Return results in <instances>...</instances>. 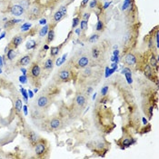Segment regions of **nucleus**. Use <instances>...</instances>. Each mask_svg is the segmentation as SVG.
<instances>
[{
    "label": "nucleus",
    "mask_w": 159,
    "mask_h": 159,
    "mask_svg": "<svg viewBox=\"0 0 159 159\" xmlns=\"http://www.w3.org/2000/svg\"><path fill=\"white\" fill-rule=\"evenodd\" d=\"M73 1H74V0H73Z\"/></svg>",
    "instance_id": "obj_54"
},
{
    "label": "nucleus",
    "mask_w": 159,
    "mask_h": 159,
    "mask_svg": "<svg viewBox=\"0 0 159 159\" xmlns=\"http://www.w3.org/2000/svg\"><path fill=\"white\" fill-rule=\"evenodd\" d=\"M103 28H104V24H103L102 21H98L97 24H96V26H95V29L97 30V31H102Z\"/></svg>",
    "instance_id": "obj_32"
},
{
    "label": "nucleus",
    "mask_w": 159,
    "mask_h": 159,
    "mask_svg": "<svg viewBox=\"0 0 159 159\" xmlns=\"http://www.w3.org/2000/svg\"><path fill=\"white\" fill-rule=\"evenodd\" d=\"M19 22H21V20H19V19H12V20L8 21L5 24V28H10L15 24H17Z\"/></svg>",
    "instance_id": "obj_20"
},
{
    "label": "nucleus",
    "mask_w": 159,
    "mask_h": 159,
    "mask_svg": "<svg viewBox=\"0 0 159 159\" xmlns=\"http://www.w3.org/2000/svg\"><path fill=\"white\" fill-rule=\"evenodd\" d=\"M143 121H144V123H145V125H146V120L145 118H143Z\"/></svg>",
    "instance_id": "obj_51"
},
{
    "label": "nucleus",
    "mask_w": 159,
    "mask_h": 159,
    "mask_svg": "<svg viewBox=\"0 0 159 159\" xmlns=\"http://www.w3.org/2000/svg\"><path fill=\"white\" fill-rule=\"evenodd\" d=\"M100 54H101V51L98 47H94L92 49V57L94 59H98L100 57Z\"/></svg>",
    "instance_id": "obj_18"
},
{
    "label": "nucleus",
    "mask_w": 159,
    "mask_h": 159,
    "mask_svg": "<svg viewBox=\"0 0 159 159\" xmlns=\"http://www.w3.org/2000/svg\"><path fill=\"white\" fill-rule=\"evenodd\" d=\"M80 22V18L79 17H75L73 19V24H72V27H76Z\"/></svg>",
    "instance_id": "obj_33"
},
{
    "label": "nucleus",
    "mask_w": 159,
    "mask_h": 159,
    "mask_svg": "<svg viewBox=\"0 0 159 159\" xmlns=\"http://www.w3.org/2000/svg\"><path fill=\"white\" fill-rule=\"evenodd\" d=\"M60 52V46L58 47V46H53V47H51L50 49V55H51V57H57V55L59 54Z\"/></svg>",
    "instance_id": "obj_21"
},
{
    "label": "nucleus",
    "mask_w": 159,
    "mask_h": 159,
    "mask_svg": "<svg viewBox=\"0 0 159 159\" xmlns=\"http://www.w3.org/2000/svg\"><path fill=\"white\" fill-rule=\"evenodd\" d=\"M41 16V7L39 6L34 5L32 7L30 8L28 12V18L30 19H37Z\"/></svg>",
    "instance_id": "obj_4"
},
{
    "label": "nucleus",
    "mask_w": 159,
    "mask_h": 159,
    "mask_svg": "<svg viewBox=\"0 0 159 159\" xmlns=\"http://www.w3.org/2000/svg\"><path fill=\"white\" fill-rule=\"evenodd\" d=\"M46 147H47V145L45 143V141L39 140V141H37V145L35 146V152L39 157H42L46 152Z\"/></svg>",
    "instance_id": "obj_1"
},
{
    "label": "nucleus",
    "mask_w": 159,
    "mask_h": 159,
    "mask_svg": "<svg viewBox=\"0 0 159 159\" xmlns=\"http://www.w3.org/2000/svg\"><path fill=\"white\" fill-rule=\"evenodd\" d=\"M31 57H32V56L30 55H27V56H25V57H23L22 58H21L20 60H19V65H27L30 63V61H31Z\"/></svg>",
    "instance_id": "obj_14"
},
{
    "label": "nucleus",
    "mask_w": 159,
    "mask_h": 159,
    "mask_svg": "<svg viewBox=\"0 0 159 159\" xmlns=\"http://www.w3.org/2000/svg\"><path fill=\"white\" fill-rule=\"evenodd\" d=\"M123 61H124V63H125L126 65H128V66H133V65H135V64H136L137 59H136V57H135L134 54L128 53L125 56Z\"/></svg>",
    "instance_id": "obj_5"
},
{
    "label": "nucleus",
    "mask_w": 159,
    "mask_h": 159,
    "mask_svg": "<svg viewBox=\"0 0 159 159\" xmlns=\"http://www.w3.org/2000/svg\"><path fill=\"white\" fill-rule=\"evenodd\" d=\"M64 16H64V15H63V14H62V13L60 12L59 10H58V11H57V12L54 14L53 19H54V21H55L56 23H57V22H59V21L61 20L62 18L64 17Z\"/></svg>",
    "instance_id": "obj_17"
},
{
    "label": "nucleus",
    "mask_w": 159,
    "mask_h": 159,
    "mask_svg": "<svg viewBox=\"0 0 159 159\" xmlns=\"http://www.w3.org/2000/svg\"><path fill=\"white\" fill-rule=\"evenodd\" d=\"M16 109L17 112H20L22 110V100L21 99H16Z\"/></svg>",
    "instance_id": "obj_25"
},
{
    "label": "nucleus",
    "mask_w": 159,
    "mask_h": 159,
    "mask_svg": "<svg viewBox=\"0 0 159 159\" xmlns=\"http://www.w3.org/2000/svg\"><path fill=\"white\" fill-rule=\"evenodd\" d=\"M16 57V51L13 48L9 49L7 51V58L8 60H13Z\"/></svg>",
    "instance_id": "obj_22"
},
{
    "label": "nucleus",
    "mask_w": 159,
    "mask_h": 159,
    "mask_svg": "<svg viewBox=\"0 0 159 159\" xmlns=\"http://www.w3.org/2000/svg\"><path fill=\"white\" fill-rule=\"evenodd\" d=\"M130 4H131V0H125V3H124V5H123L122 9L123 10H126Z\"/></svg>",
    "instance_id": "obj_34"
},
{
    "label": "nucleus",
    "mask_w": 159,
    "mask_h": 159,
    "mask_svg": "<svg viewBox=\"0 0 159 159\" xmlns=\"http://www.w3.org/2000/svg\"><path fill=\"white\" fill-rule=\"evenodd\" d=\"M62 126V122L61 120L57 117H55L53 118L50 122H49V127L51 129H58L60 128V127Z\"/></svg>",
    "instance_id": "obj_9"
},
{
    "label": "nucleus",
    "mask_w": 159,
    "mask_h": 159,
    "mask_svg": "<svg viewBox=\"0 0 159 159\" xmlns=\"http://www.w3.org/2000/svg\"><path fill=\"white\" fill-rule=\"evenodd\" d=\"M86 98L85 95H83L79 94L77 95V96L76 97V105H77L79 107H83V106L86 105Z\"/></svg>",
    "instance_id": "obj_10"
},
{
    "label": "nucleus",
    "mask_w": 159,
    "mask_h": 159,
    "mask_svg": "<svg viewBox=\"0 0 159 159\" xmlns=\"http://www.w3.org/2000/svg\"><path fill=\"white\" fill-rule=\"evenodd\" d=\"M107 91H108V86H104L102 89H101V94H102V95H106Z\"/></svg>",
    "instance_id": "obj_36"
},
{
    "label": "nucleus",
    "mask_w": 159,
    "mask_h": 159,
    "mask_svg": "<svg viewBox=\"0 0 159 159\" xmlns=\"http://www.w3.org/2000/svg\"><path fill=\"white\" fill-rule=\"evenodd\" d=\"M29 95H30V97H33V94L31 91H29Z\"/></svg>",
    "instance_id": "obj_50"
},
{
    "label": "nucleus",
    "mask_w": 159,
    "mask_h": 159,
    "mask_svg": "<svg viewBox=\"0 0 159 159\" xmlns=\"http://www.w3.org/2000/svg\"><path fill=\"white\" fill-rule=\"evenodd\" d=\"M47 32H48V25H45L43 28H41L40 32H39V36L42 37H45Z\"/></svg>",
    "instance_id": "obj_27"
},
{
    "label": "nucleus",
    "mask_w": 159,
    "mask_h": 159,
    "mask_svg": "<svg viewBox=\"0 0 159 159\" xmlns=\"http://www.w3.org/2000/svg\"><path fill=\"white\" fill-rule=\"evenodd\" d=\"M118 53H119V52L117 51V50H116V51H114V56H117V55H118Z\"/></svg>",
    "instance_id": "obj_49"
},
{
    "label": "nucleus",
    "mask_w": 159,
    "mask_h": 159,
    "mask_svg": "<svg viewBox=\"0 0 159 159\" xmlns=\"http://www.w3.org/2000/svg\"><path fill=\"white\" fill-rule=\"evenodd\" d=\"M25 9L21 6L19 5H15V6H13L11 9H10V12L12 15L14 16H19L21 15H23V13H24Z\"/></svg>",
    "instance_id": "obj_7"
},
{
    "label": "nucleus",
    "mask_w": 159,
    "mask_h": 159,
    "mask_svg": "<svg viewBox=\"0 0 159 159\" xmlns=\"http://www.w3.org/2000/svg\"><path fill=\"white\" fill-rule=\"evenodd\" d=\"M145 76L148 78H154V70L152 69V66L150 65H145Z\"/></svg>",
    "instance_id": "obj_11"
},
{
    "label": "nucleus",
    "mask_w": 159,
    "mask_h": 159,
    "mask_svg": "<svg viewBox=\"0 0 159 159\" xmlns=\"http://www.w3.org/2000/svg\"><path fill=\"white\" fill-rule=\"evenodd\" d=\"M45 50H47V49H48V45H45Z\"/></svg>",
    "instance_id": "obj_52"
},
{
    "label": "nucleus",
    "mask_w": 159,
    "mask_h": 159,
    "mask_svg": "<svg viewBox=\"0 0 159 159\" xmlns=\"http://www.w3.org/2000/svg\"><path fill=\"white\" fill-rule=\"evenodd\" d=\"M122 74H124L127 77V80L128 82V84H131L133 82V79H132V73H131V70L128 68V67H126L122 70Z\"/></svg>",
    "instance_id": "obj_12"
},
{
    "label": "nucleus",
    "mask_w": 159,
    "mask_h": 159,
    "mask_svg": "<svg viewBox=\"0 0 159 159\" xmlns=\"http://www.w3.org/2000/svg\"><path fill=\"white\" fill-rule=\"evenodd\" d=\"M133 144V141H132V138H126L123 140L122 145L124 146H129Z\"/></svg>",
    "instance_id": "obj_29"
},
{
    "label": "nucleus",
    "mask_w": 159,
    "mask_h": 159,
    "mask_svg": "<svg viewBox=\"0 0 159 159\" xmlns=\"http://www.w3.org/2000/svg\"><path fill=\"white\" fill-rule=\"evenodd\" d=\"M20 81L22 82V83H26V77L25 76H20Z\"/></svg>",
    "instance_id": "obj_41"
},
{
    "label": "nucleus",
    "mask_w": 159,
    "mask_h": 159,
    "mask_svg": "<svg viewBox=\"0 0 159 159\" xmlns=\"http://www.w3.org/2000/svg\"><path fill=\"white\" fill-rule=\"evenodd\" d=\"M54 38H55V31H54L53 29L52 30H50L48 32V37H47V42L50 43V42H52L54 40Z\"/></svg>",
    "instance_id": "obj_26"
},
{
    "label": "nucleus",
    "mask_w": 159,
    "mask_h": 159,
    "mask_svg": "<svg viewBox=\"0 0 159 159\" xmlns=\"http://www.w3.org/2000/svg\"><path fill=\"white\" fill-rule=\"evenodd\" d=\"M29 75H30V77L32 78L33 80H37V79L39 78L41 75V68L38 65V64L34 63L31 65V67L29 69Z\"/></svg>",
    "instance_id": "obj_2"
},
{
    "label": "nucleus",
    "mask_w": 159,
    "mask_h": 159,
    "mask_svg": "<svg viewBox=\"0 0 159 159\" xmlns=\"http://www.w3.org/2000/svg\"><path fill=\"white\" fill-rule=\"evenodd\" d=\"M76 33L77 35H80V33H81V29H80V28H77L76 30Z\"/></svg>",
    "instance_id": "obj_43"
},
{
    "label": "nucleus",
    "mask_w": 159,
    "mask_h": 159,
    "mask_svg": "<svg viewBox=\"0 0 159 159\" xmlns=\"http://www.w3.org/2000/svg\"><path fill=\"white\" fill-rule=\"evenodd\" d=\"M30 26H31V24H29V23H25V24H24L22 26H21V30H22V32L28 31L29 28H30Z\"/></svg>",
    "instance_id": "obj_31"
},
{
    "label": "nucleus",
    "mask_w": 159,
    "mask_h": 159,
    "mask_svg": "<svg viewBox=\"0 0 159 159\" xmlns=\"http://www.w3.org/2000/svg\"><path fill=\"white\" fill-rule=\"evenodd\" d=\"M88 1H89V0H83L81 3V7L84 8V6H86V5H87V3H88Z\"/></svg>",
    "instance_id": "obj_39"
},
{
    "label": "nucleus",
    "mask_w": 159,
    "mask_h": 159,
    "mask_svg": "<svg viewBox=\"0 0 159 159\" xmlns=\"http://www.w3.org/2000/svg\"><path fill=\"white\" fill-rule=\"evenodd\" d=\"M5 36H6V33H3V34H2V35H1V37H0V39H2V38H3V37H5Z\"/></svg>",
    "instance_id": "obj_45"
},
{
    "label": "nucleus",
    "mask_w": 159,
    "mask_h": 159,
    "mask_svg": "<svg viewBox=\"0 0 159 159\" xmlns=\"http://www.w3.org/2000/svg\"><path fill=\"white\" fill-rule=\"evenodd\" d=\"M57 78L60 82H67L71 78V71L63 68L57 73Z\"/></svg>",
    "instance_id": "obj_3"
},
{
    "label": "nucleus",
    "mask_w": 159,
    "mask_h": 159,
    "mask_svg": "<svg viewBox=\"0 0 159 159\" xmlns=\"http://www.w3.org/2000/svg\"><path fill=\"white\" fill-rule=\"evenodd\" d=\"M158 62H157V58L154 56V55H152L151 57H150V65H151L152 67L154 68L155 67L156 69H157V67H158Z\"/></svg>",
    "instance_id": "obj_19"
},
{
    "label": "nucleus",
    "mask_w": 159,
    "mask_h": 159,
    "mask_svg": "<svg viewBox=\"0 0 159 159\" xmlns=\"http://www.w3.org/2000/svg\"><path fill=\"white\" fill-rule=\"evenodd\" d=\"M3 65V62H2V57H0V66Z\"/></svg>",
    "instance_id": "obj_48"
},
{
    "label": "nucleus",
    "mask_w": 159,
    "mask_h": 159,
    "mask_svg": "<svg viewBox=\"0 0 159 159\" xmlns=\"http://www.w3.org/2000/svg\"><path fill=\"white\" fill-rule=\"evenodd\" d=\"M59 11H60L64 16H65V15H66V6H61L60 9H59Z\"/></svg>",
    "instance_id": "obj_37"
},
{
    "label": "nucleus",
    "mask_w": 159,
    "mask_h": 159,
    "mask_svg": "<svg viewBox=\"0 0 159 159\" xmlns=\"http://www.w3.org/2000/svg\"><path fill=\"white\" fill-rule=\"evenodd\" d=\"M88 64H89V58L86 56L81 57L77 61V66L79 68H85L88 65Z\"/></svg>",
    "instance_id": "obj_8"
},
{
    "label": "nucleus",
    "mask_w": 159,
    "mask_h": 159,
    "mask_svg": "<svg viewBox=\"0 0 159 159\" xmlns=\"http://www.w3.org/2000/svg\"><path fill=\"white\" fill-rule=\"evenodd\" d=\"M80 27H81V30H86L88 28V22L86 20H82L80 22Z\"/></svg>",
    "instance_id": "obj_28"
},
{
    "label": "nucleus",
    "mask_w": 159,
    "mask_h": 159,
    "mask_svg": "<svg viewBox=\"0 0 159 159\" xmlns=\"http://www.w3.org/2000/svg\"><path fill=\"white\" fill-rule=\"evenodd\" d=\"M29 4H30V1L29 0H21L19 6H21L24 9H27L29 7Z\"/></svg>",
    "instance_id": "obj_23"
},
{
    "label": "nucleus",
    "mask_w": 159,
    "mask_h": 159,
    "mask_svg": "<svg viewBox=\"0 0 159 159\" xmlns=\"http://www.w3.org/2000/svg\"><path fill=\"white\" fill-rule=\"evenodd\" d=\"M37 106L40 108H45L50 103V99L47 95H41L40 97L37 99Z\"/></svg>",
    "instance_id": "obj_6"
},
{
    "label": "nucleus",
    "mask_w": 159,
    "mask_h": 159,
    "mask_svg": "<svg viewBox=\"0 0 159 159\" xmlns=\"http://www.w3.org/2000/svg\"><path fill=\"white\" fill-rule=\"evenodd\" d=\"M0 1H2V0H0Z\"/></svg>",
    "instance_id": "obj_53"
},
{
    "label": "nucleus",
    "mask_w": 159,
    "mask_h": 159,
    "mask_svg": "<svg viewBox=\"0 0 159 159\" xmlns=\"http://www.w3.org/2000/svg\"><path fill=\"white\" fill-rule=\"evenodd\" d=\"M21 71H22V72H23V73H24L25 75V74H26V73H25V72H26V70H25V69H24V68H21Z\"/></svg>",
    "instance_id": "obj_46"
},
{
    "label": "nucleus",
    "mask_w": 159,
    "mask_h": 159,
    "mask_svg": "<svg viewBox=\"0 0 159 159\" xmlns=\"http://www.w3.org/2000/svg\"><path fill=\"white\" fill-rule=\"evenodd\" d=\"M35 46H36V41H34V40L27 41V43H26V45H25L26 49H33V48H35Z\"/></svg>",
    "instance_id": "obj_24"
},
{
    "label": "nucleus",
    "mask_w": 159,
    "mask_h": 159,
    "mask_svg": "<svg viewBox=\"0 0 159 159\" xmlns=\"http://www.w3.org/2000/svg\"><path fill=\"white\" fill-rule=\"evenodd\" d=\"M98 38H99V36H98L97 34H95V35H93L92 37H90V38L88 39V41H89L90 43L94 44V43H95V42L98 40Z\"/></svg>",
    "instance_id": "obj_30"
},
{
    "label": "nucleus",
    "mask_w": 159,
    "mask_h": 159,
    "mask_svg": "<svg viewBox=\"0 0 159 159\" xmlns=\"http://www.w3.org/2000/svg\"><path fill=\"white\" fill-rule=\"evenodd\" d=\"M28 139H29V141H30V143L32 144L33 146H36L37 143V141H38V138H37V134H36L35 132H33V131H30Z\"/></svg>",
    "instance_id": "obj_13"
},
{
    "label": "nucleus",
    "mask_w": 159,
    "mask_h": 159,
    "mask_svg": "<svg viewBox=\"0 0 159 159\" xmlns=\"http://www.w3.org/2000/svg\"><path fill=\"white\" fill-rule=\"evenodd\" d=\"M89 7L90 8H95V7H97V0H93L89 5Z\"/></svg>",
    "instance_id": "obj_35"
},
{
    "label": "nucleus",
    "mask_w": 159,
    "mask_h": 159,
    "mask_svg": "<svg viewBox=\"0 0 159 159\" xmlns=\"http://www.w3.org/2000/svg\"><path fill=\"white\" fill-rule=\"evenodd\" d=\"M22 42H23V37H21V36H16V37L12 39L11 44H12L15 47H17V46L20 45Z\"/></svg>",
    "instance_id": "obj_15"
},
{
    "label": "nucleus",
    "mask_w": 159,
    "mask_h": 159,
    "mask_svg": "<svg viewBox=\"0 0 159 159\" xmlns=\"http://www.w3.org/2000/svg\"><path fill=\"white\" fill-rule=\"evenodd\" d=\"M109 5H110V2H109V3H106V4L105 5V7H104V8H106L107 6H109Z\"/></svg>",
    "instance_id": "obj_47"
},
{
    "label": "nucleus",
    "mask_w": 159,
    "mask_h": 159,
    "mask_svg": "<svg viewBox=\"0 0 159 159\" xmlns=\"http://www.w3.org/2000/svg\"><path fill=\"white\" fill-rule=\"evenodd\" d=\"M92 90H93V88L92 87H87V89H86V95H87V96L89 95L90 94H91V92H92Z\"/></svg>",
    "instance_id": "obj_40"
},
{
    "label": "nucleus",
    "mask_w": 159,
    "mask_h": 159,
    "mask_svg": "<svg viewBox=\"0 0 159 159\" xmlns=\"http://www.w3.org/2000/svg\"><path fill=\"white\" fill-rule=\"evenodd\" d=\"M39 24H40V25H45V24H46V19H45V18L41 19L40 22H39Z\"/></svg>",
    "instance_id": "obj_42"
},
{
    "label": "nucleus",
    "mask_w": 159,
    "mask_h": 159,
    "mask_svg": "<svg viewBox=\"0 0 159 159\" xmlns=\"http://www.w3.org/2000/svg\"><path fill=\"white\" fill-rule=\"evenodd\" d=\"M53 65H54V61L52 58H48V59H46L45 62V64L43 65V68L45 70H50L52 69V67H53Z\"/></svg>",
    "instance_id": "obj_16"
},
{
    "label": "nucleus",
    "mask_w": 159,
    "mask_h": 159,
    "mask_svg": "<svg viewBox=\"0 0 159 159\" xmlns=\"http://www.w3.org/2000/svg\"><path fill=\"white\" fill-rule=\"evenodd\" d=\"M24 111H25V114H27V108H26V106H24Z\"/></svg>",
    "instance_id": "obj_44"
},
{
    "label": "nucleus",
    "mask_w": 159,
    "mask_h": 159,
    "mask_svg": "<svg viewBox=\"0 0 159 159\" xmlns=\"http://www.w3.org/2000/svg\"><path fill=\"white\" fill-rule=\"evenodd\" d=\"M90 17V13L87 12V13H85L84 15H83V20H88Z\"/></svg>",
    "instance_id": "obj_38"
}]
</instances>
